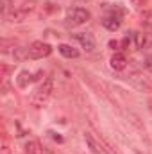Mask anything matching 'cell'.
I'll return each mask as SVG.
<instances>
[{
	"label": "cell",
	"mask_w": 152,
	"mask_h": 154,
	"mask_svg": "<svg viewBox=\"0 0 152 154\" xmlns=\"http://www.w3.org/2000/svg\"><path fill=\"white\" fill-rule=\"evenodd\" d=\"M134 45H136V48H149L152 45V34L149 32H136L134 34Z\"/></svg>",
	"instance_id": "7"
},
{
	"label": "cell",
	"mask_w": 152,
	"mask_h": 154,
	"mask_svg": "<svg viewBox=\"0 0 152 154\" xmlns=\"http://www.w3.org/2000/svg\"><path fill=\"white\" fill-rule=\"evenodd\" d=\"M32 9H34V4H32V2H31V4H23V5H20V7H11V11L5 14V20H7V22H13V23L23 22L25 16H27Z\"/></svg>",
	"instance_id": "4"
},
{
	"label": "cell",
	"mask_w": 152,
	"mask_h": 154,
	"mask_svg": "<svg viewBox=\"0 0 152 154\" xmlns=\"http://www.w3.org/2000/svg\"><path fill=\"white\" fill-rule=\"evenodd\" d=\"M25 152L27 154H45V147H41L38 140H29L25 143Z\"/></svg>",
	"instance_id": "10"
},
{
	"label": "cell",
	"mask_w": 152,
	"mask_h": 154,
	"mask_svg": "<svg viewBox=\"0 0 152 154\" xmlns=\"http://www.w3.org/2000/svg\"><path fill=\"white\" fill-rule=\"evenodd\" d=\"M79 2H91V0H79Z\"/></svg>",
	"instance_id": "21"
},
{
	"label": "cell",
	"mask_w": 152,
	"mask_h": 154,
	"mask_svg": "<svg viewBox=\"0 0 152 154\" xmlns=\"http://www.w3.org/2000/svg\"><path fill=\"white\" fill-rule=\"evenodd\" d=\"M141 4H147V0H134V5H141Z\"/></svg>",
	"instance_id": "19"
},
{
	"label": "cell",
	"mask_w": 152,
	"mask_h": 154,
	"mask_svg": "<svg viewBox=\"0 0 152 154\" xmlns=\"http://www.w3.org/2000/svg\"><path fill=\"white\" fill-rule=\"evenodd\" d=\"M50 134H52V138H54V140H57V142H63V138H61V136H57L56 133H50Z\"/></svg>",
	"instance_id": "18"
},
{
	"label": "cell",
	"mask_w": 152,
	"mask_h": 154,
	"mask_svg": "<svg viewBox=\"0 0 152 154\" xmlns=\"http://www.w3.org/2000/svg\"><path fill=\"white\" fill-rule=\"evenodd\" d=\"M134 34H136V32H127V34H125V38L122 39V45H123L125 48H127V47L134 41Z\"/></svg>",
	"instance_id": "14"
},
{
	"label": "cell",
	"mask_w": 152,
	"mask_h": 154,
	"mask_svg": "<svg viewBox=\"0 0 152 154\" xmlns=\"http://www.w3.org/2000/svg\"><path fill=\"white\" fill-rule=\"evenodd\" d=\"M74 38L81 43V47L86 52H93L95 47H97V41L93 38V34H90V32H77V34H74Z\"/></svg>",
	"instance_id": "6"
},
{
	"label": "cell",
	"mask_w": 152,
	"mask_h": 154,
	"mask_svg": "<svg viewBox=\"0 0 152 154\" xmlns=\"http://www.w3.org/2000/svg\"><path fill=\"white\" fill-rule=\"evenodd\" d=\"M109 47H111V48H118V41L111 39V41H109Z\"/></svg>",
	"instance_id": "17"
},
{
	"label": "cell",
	"mask_w": 152,
	"mask_h": 154,
	"mask_svg": "<svg viewBox=\"0 0 152 154\" xmlns=\"http://www.w3.org/2000/svg\"><path fill=\"white\" fill-rule=\"evenodd\" d=\"M127 57L122 54V52H114L113 57H111V68L113 70H123L125 66H127Z\"/></svg>",
	"instance_id": "9"
},
{
	"label": "cell",
	"mask_w": 152,
	"mask_h": 154,
	"mask_svg": "<svg viewBox=\"0 0 152 154\" xmlns=\"http://www.w3.org/2000/svg\"><path fill=\"white\" fill-rule=\"evenodd\" d=\"M90 20V11L84 9V7H72L68 9L66 13V23L72 25V27H77V25H82Z\"/></svg>",
	"instance_id": "3"
},
{
	"label": "cell",
	"mask_w": 152,
	"mask_h": 154,
	"mask_svg": "<svg viewBox=\"0 0 152 154\" xmlns=\"http://www.w3.org/2000/svg\"><path fill=\"white\" fill-rule=\"evenodd\" d=\"M149 109H150V111H152V99H150V100H149Z\"/></svg>",
	"instance_id": "20"
},
{
	"label": "cell",
	"mask_w": 152,
	"mask_h": 154,
	"mask_svg": "<svg viewBox=\"0 0 152 154\" xmlns=\"http://www.w3.org/2000/svg\"><path fill=\"white\" fill-rule=\"evenodd\" d=\"M52 91H54V79H52V77H47L38 88H36V91H34V95H32V104L38 106V108L43 106V104L48 100V97L52 95Z\"/></svg>",
	"instance_id": "1"
},
{
	"label": "cell",
	"mask_w": 152,
	"mask_h": 154,
	"mask_svg": "<svg viewBox=\"0 0 152 154\" xmlns=\"http://www.w3.org/2000/svg\"><path fill=\"white\" fill-rule=\"evenodd\" d=\"M127 79H129V82H131L138 91H152V81H149L145 75L134 72V74H131Z\"/></svg>",
	"instance_id": "5"
},
{
	"label": "cell",
	"mask_w": 152,
	"mask_h": 154,
	"mask_svg": "<svg viewBox=\"0 0 152 154\" xmlns=\"http://www.w3.org/2000/svg\"><path fill=\"white\" fill-rule=\"evenodd\" d=\"M84 140H86V143L90 145V151H91V154H102V147L91 138V134H88V133H84Z\"/></svg>",
	"instance_id": "13"
},
{
	"label": "cell",
	"mask_w": 152,
	"mask_h": 154,
	"mask_svg": "<svg viewBox=\"0 0 152 154\" xmlns=\"http://www.w3.org/2000/svg\"><path fill=\"white\" fill-rule=\"evenodd\" d=\"M57 48H59L61 56H65V57H68V59H75V57H79V50H77V48H74L72 45L63 43V45H59Z\"/></svg>",
	"instance_id": "11"
},
{
	"label": "cell",
	"mask_w": 152,
	"mask_h": 154,
	"mask_svg": "<svg viewBox=\"0 0 152 154\" xmlns=\"http://www.w3.org/2000/svg\"><path fill=\"white\" fill-rule=\"evenodd\" d=\"M120 23H122V20H120V14H113V13L102 20V25H104L108 31H113V32L120 29Z\"/></svg>",
	"instance_id": "8"
},
{
	"label": "cell",
	"mask_w": 152,
	"mask_h": 154,
	"mask_svg": "<svg viewBox=\"0 0 152 154\" xmlns=\"http://www.w3.org/2000/svg\"><path fill=\"white\" fill-rule=\"evenodd\" d=\"M25 54H27L29 59H43V57L52 54V47L48 43H45V41H34V43H31L27 47Z\"/></svg>",
	"instance_id": "2"
},
{
	"label": "cell",
	"mask_w": 152,
	"mask_h": 154,
	"mask_svg": "<svg viewBox=\"0 0 152 154\" xmlns=\"http://www.w3.org/2000/svg\"><path fill=\"white\" fill-rule=\"evenodd\" d=\"M31 81H34V77H32V74H31L29 70L20 72V75H18V79H16V82H18V86H20V88H27Z\"/></svg>",
	"instance_id": "12"
},
{
	"label": "cell",
	"mask_w": 152,
	"mask_h": 154,
	"mask_svg": "<svg viewBox=\"0 0 152 154\" xmlns=\"http://www.w3.org/2000/svg\"><path fill=\"white\" fill-rule=\"evenodd\" d=\"M143 66H145V68H147V70L152 74V54L145 57V61H143Z\"/></svg>",
	"instance_id": "16"
},
{
	"label": "cell",
	"mask_w": 152,
	"mask_h": 154,
	"mask_svg": "<svg viewBox=\"0 0 152 154\" xmlns=\"http://www.w3.org/2000/svg\"><path fill=\"white\" fill-rule=\"evenodd\" d=\"M0 154H11V151H9V142H7V136H5V134L2 136V149H0Z\"/></svg>",
	"instance_id": "15"
}]
</instances>
